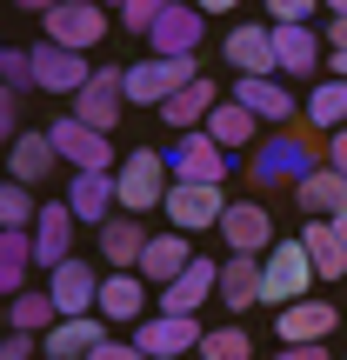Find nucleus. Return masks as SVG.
<instances>
[{
	"mask_svg": "<svg viewBox=\"0 0 347 360\" xmlns=\"http://www.w3.org/2000/svg\"><path fill=\"white\" fill-rule=\"evenodd\" d=\"M321 160H327V154H321V141H314V134H301V127H274L267 141L247 154V174H254V187H260V193H274V187L294 193L301 180L321 167Z\"/></svg>",
	"mask_w": 347,
	"mask_h": 360,
	"instance_id": "1",
	"label": "nucleus"
},
{
	"mask_svg": "<svg viewBox=\"0 0 347 360\" xmlns=\"http://www.w3.org/2000/svg\"><path fill=\"white\" fill-rule=\"evenodd\" d=\"M321 281L308 260V247H301V233H287V240H274L267 254H260V307H294V300H308V287Z\"/></svg>",
	"mask_w": 347,
	"mask_h": 360,
	"instance_id": "2",
	"label": "nucleus"
},
{
	"mask_svg": "<svg viewBox=\"0 0 347 360\" xmlns=\"http://www.w3.org/2000/svg\"><path fill=\"white\" fill-rule=\"evenodd\" d=\"M168 187H174V174H168V154H160V147H134L114 167V200H120V214H134V220L160 214Z\"/></svg>",
	"mask_w": 347,
	"mask_h": 360,
	"instance_id": "3",
	"label": "nucleus"
},
{
	"mask_svg": "<svg viewBox=\"0 0 347 360\" xmlns=\"http://www.w3.org/2000/svg\"><path fill=\"white\" fill-rule=\"evenodd\" d=\"M47 141H53V154H61L67 174H114V134L87 127L80 114H53Z\"/></svg>",
	"mask_w": 347,
	"mask_h": 360,
	"instance_id": "4",
	"label": "nucleus"
},
{
	"mask_svg": "<svg viewBox=\"0 0 347 360\" xmlns=\"http://www.w3.org/2000/svg\"><path fill=\"white\" fill-rule=\"evenodd\" d=\"M40 27H47L40 40H53V47L94 53V47L107 40V7H101V0H61V7H53V13H47Z\"/></svg>",
	"mask_w": 347,
	"mask_h": 360,
	"instance_id": "5",
	"label": "nucleus"
},
{
	"mask_svg": "<svg viewBox=\"0 0 347 360\" xmlns=\"http://www.w3.org/2000/svg\"><path fill=\"white\" fill-rule=\"evenodd\" d=\"M227 193L220 187H194V180H174L168 187V200H160V214H168V227L174 233H207V227H220V214H227Z\"/></svg>",
	"mask_w": 347,
	"mask_h": 360,
	"instance_id": "6",
	"label": "nucleus"
},
{
	"mask_svg": "<svg viewBox=\"0 0 347 360\" xmlns=\"http://www.w3.org/2000/svg\"><path fill=\"white\" fill-rule=\"evenodd\" d=\"M201 334H207V327L194 321V314H147L127 340H134L147 360H187L194 347H201Z\"/></svg>",
	"mask_w": 347,
	"mask_h": 360,
	"instance_id": "7",
	"label": "nucleus"
},
{
	"mask_svg": "<svg viewBox=\"0 0 347 360\" xmlns=\"http://www.w3.org/2000/svg\"><path fill=\"white\" fill-rule=\"evenodd\" d=\"M120 107H127V87H120V67L114 60H101L94 67V80L67 101V114H80L87 127H101V134H114L120 127Z\"/></svg>",
	"mask_w": 347,
	"mask_h": 360,
	"instance_id": "8",
	"label": "nucleus"
},
{
	"mask_svg": "<svg viewBox=\"0 0 347 360\" xmlns=\"http://www.w3.org/2000/svg\"><path fill=\"white\" fill-rule=\"evenodd\" d=\"M220 67H234V80L274 74V27L267 20H241L220 34Z\"/></svg>",
	"mask_w": 347,
	"mask_h": 360,
	"instance_id": "9",
	"label": "nucleus"
},
{
	"mask_svg": "<svg viewBox=\"0 0 347 360\" xmlns=\"http://www.w3.org/2000/svg\"><path fill=\"white\" fill-rule=\"evenodd\" d=\"M341 327V307L334 300H294V307L274 314V334H281V347H327V334Z\"/></svg>",
	"mask_w": 347,
	"mask_h": 360,
	"instance_id": "10",
	"label": "nucleus"
},
{
	"mask_svg": "<svg viewBox=\"0 0 347 360\" xmlns=\"http://www.w3.org/2000/svg\"><path fill=\"white\" fill-rule=\"evenodd\" d=\"M168 174L174 180H194V187H220V180H227V147H214L207 134H174Z\"/></svg>",
	"mask_w": 347,
	"mask_h": 360,
	"instance_id": "11",
	"label": "nucleus"
},
{
	"mask_svg": "<svg viewBox=\"0 0 347 360\" xmlns=\"http://www.w3.org/2000/svg\"><path fill=\"white\" fill-rule=\"evenodd\" d=\"M34 80H40V94H61V101H74V94L94 80V60H87V53H74V47H53V40H40V47H34Z\"/></svg>",
	"mask_w": 347,
	"mask_h": 360,
	"instance_id": "12",
	"label": "nucleus"
},
{
	"mask_svg": "<svg viewBox=\"0 0 347 360\" xmlns=\"http://www.w3.org/2000/svg\"><path fill=\"white\" fill-rule=\"evenodd\" d=\"M214 294H220V260L194 254V260H187V274L160 287V307H154V314H194V321H201V307H207Z\"/></svg>",
	"mask_w": 347,
	"mask_h": 360,
	"instance_id": "13",
	"label": "nucleus"
},
{
	"mask_svg": "<svg viewBox=\"0 0 347 360\" xmlns=\"http://www.w3.org/2000/svg\"><path fill=\"white\" fill-rule=\"evenodd\" d=\"M101 281L107 274H94L87 260H61V267L47 274V294H53V307H61V321H80V314L101 307Z\"/></svg>",
	"mask_w": 347,
	"mask_h": 360,
	"instance_id": "14",
	"label": "nucleus"
},
{
	"mask_svg": "<svg viewBox=\"0 0 347 360\" xmlns=\"http://www.w3.org/2000/svg\"><path fill=\"white\" fill-rule=\"evenodd\" d=\"M227 101H241L247 114L260 120V127H294V114H301V101L281 87L274 74H254V80H234V94Z\"/></svg>",
	"mask_w": 347,
	"mask_h": 360,
	"instance_id": "15",
	"label": "nucleus"
},
{
	"mask_svg": "<svg viewBox=\"0 0 347 360\" xmlns=\"http://www.w3.org/2000/svg\"><path fill=\"white\" fill-rule=\"evenodd\" d=\"M220 240H227V254H267L281 233H274V214L260 200H234L220 214Z\"/></svg>",
	"mask_w": 347,
	"mask_h": 360,
	"instance_id": "16",
	"label": "nucleus"
},
{
	"mask_svg": "<svg viewBox=\"0 0 347 360\" xmlns=\"http://www.w3.org/2000/svg\"><path fill=\"white\" fill-rule=\"evenodd\" d=\"M201 40H207V13L194 7V0H174L168 13L154 20V34H147V47L168 60V53H201Z\"/></svg>",
	"mask_w": 347,
	"mask_h": 360,
	"instance_id": "17",
	"label": "nucleus"
},
{
	"mask_svg": "<svg viewBox=\"0 0 347 360\" xmlns=\"http://www.w3.org/2000/svg\"><path fill=\"white\" fill-rule=\"evenodd\" d=\"M61 260H74V207H67V200H47V207H40V220H34V267L53 274Z\"/></svg>",
	"mask_w": 347,
	"mask_h": 360,
	"instance_id": "18",
	"label": "nucleus"
},
{
	"mask_svg": "<svg viewBox=\"0 0 347 360\" xmlns=\"http://www.w3.org/2000/svg\"><path fill=\"white\" fill-rule=\"evenodd\" d=\"M61 174V154H53L47 127H27L20 141L7 147V180H20V187H40V180Z\"/></svg>",
	"mask_w": 347,
	"mask_h": 360,
	"instance_id": "19",
	"label": "nucleus"
},
{
	"mask_svg": "<svg viewBox=\"0 0 347 360\" xmlns=\"http://www.w3.org/2000/svg\"><path fill=\"white\" fill-rule=\"evenodd\" d=\"M220 307L241 321V314H254L260 307V254H227L220 260Z\"/></svg>",
	"mask_w": 347,
	"mask_h": 360,
	"instance_id": "20",
	"label": "nucleus"
},
{
	"mask_svg": "<svg viewBox=\"0 0 347 360\" xmlns=\"http://www.w3.org/2000/svg\"><path fill=\"white\" fill-rule=\"evenodd\" d=\"M94 314H101L107 327H141L147 321V281H141V274H107V281H101V307H94Z\"/></svg>",
	"mask_w": 347,
	"mask_h": 360,
	"instance_id": "21",
	"label": "nucleus"
},
{
	"mask_svg": "<svg viewBox=\"0 0 347 360\" xmlns=\"http://www.w3.org/2000/svg\"><path fill=\"white\" fill-rule=\"evenodd\" d=\"M114 334V327L101 321V314H80V321H61L53 334H40V360H87L101 340Z\"/></svg>",
	"mask_w": 347,
	"mask_h": 360,
	"instance_id": "22",
	"label": "nucleus"
},
{
	"mask_svg": "<svg viewBox=\"0 0 347 360\" xmlns=\"http://www.w3.org/2000/svg\"><path fill=\"white\" fill-rule=\"evenodd\" d=\"M187 260H194V240L168 227V233H147V254H141V267H134V274H141L147 287H168V281L187 274Z\"/></svg>",
	"mask_w": 347,
	"mask_h": 360,
	"instance_id": "23",
	"label": "nucleus"
},
{
	"mask_svg": "<svg viewBox=\"0 0 347 360\" xmlns=\"http://www.w3.org/2000/svg\"><path fill=\"white\" fill-rule=\"evenodd\" d=\"M294 207H301L308 220H347V180L321 160V167H314V174L294 187Z\"/></svg>",
	"mask_w": 347,
	"mask_h": 360,
	"instance_id": "24",
	"label": "nucleus"
},
{
	"mask_svg": "<svg viewBox=\"0 0 347 360\" xmlns=\"http://www.w3.org/2000/svg\"><path fill=\"white\" fill-rule=\"evenodd\" d=\"M67 207H74V220H94V227H107V220L120 214L114 200V174H67Z\"/></svg>",
	"mask_w": 347,
	"mask_h": 360,
	"instance_id": "25",
	"label": "nucleus"
},
{
	"mask_svg": "<svg viewBox=\"0 0 347 360\" xmlns=\"http://www.w3.org/2000/svg\"><path fill=\"white\" fill-rule=\"evenodd\" d=\"M214 107H220V87H214V80L201 74L194 87H180V94H168V101H160V120H168L174 134H201Z\"/></svg>",
	"mask_w": 347,
	"mask_h": 360,
	"instance_id": "26",
	"label": "nucleus"
},
{
	"mask_svg": "<svg viewBox=\"0 0 347 360\" xmlns=\"http://www.w3.org/2000/svg\"><path fill=\"white\" fill-rule=\"evenodd\" d=\"M201 134H207L214 147H227V154H254V147H260V120L247 114L241 101H220L214 114H207V127H201Z\"/></svg>",
	"mask_w": 347,
	"mask_h": 360,
	"instance_id": "27",
	"label": "nucleus"
},
{
	"mask_svg": "<svg viewBox=\"0 0 347 360\" xmlns=\"http://www.w3.org/2000/svg\"><path fill=\"white\" fill-rule=\"evenodd\" d=\"M314 67H321V34L314 27H274V74L308 80Z\"/></svg>",
	"mask_w": 347,
	"mask_h": 360,
	"instance_id": "28",
	"label": "nucleus"
},
{
	"mask_svg": "<svg viewBox=\"0 0 347 360\" xmlns=\"http://www.w3.org/2000/svg\"><path fill=\"white\" fill-rule=\"evenodd\" d=\"M141 254H147V227L134 214H120V220H107V227H101V260L114 274H134V267H141Z\"/></svg>",
	"mask_w": 347,
	"mask_h": 360,
	"instance_id": "29",
	"label": "nucleus"
},
{
	"mask_svg": "<svg viewBox=\"0 0 347 360\" xmlns=\"http://www.w3.org/2000/svg\"><path fill=\"white\" fill-rule=\"evenodd\" d=\"M301 247H308V260H314L321 281H341L347 274V240H341L334 220H301Z\"/></svg>",
	"mask_w": 347,
	"mask_h": 360,
	"instance_id": "30",
	"label": "nucleus"
},
{
	"mask_svg": "<svg viewBox=\"0 0 347 360\" xmlns=\"http://www.w3.org/2000/svg\"><path fill=\"white\" fill-rule=\"evenodd\" d=\"M61 327V307H53V294L47 287H27V294H13L7 300V334H53Z\"/></svg>",
	"mask_w": 347,
	"mask_h": 360,
	"instance_id": "31",
	"label": "nucleus"
},
{
	"mask_svg": "<svg viewBox=\"0 0 347 360\" xmlns=\"http://www.w3.org/2000/svg\"><path fill=\"white\" fill-rule=\"evenodd\" d=\"M34 233H0V300L27 294V281H34Z\"/></svg>",
	"mask_w": 347,
	"mask_h": 360,
	"instance_id": "32",
	"label": "nucleus"
},
{
	"mask_svg": "<svg viewBox=\"0 0 347 360\" xmlns=\"http://www.w3.org/2000/svg\"><path fill=\"white\" fill-rule=\"evenodd\" d=\"M120 87H127V107H154V114H160V101L174 94V80H168V67L147 53V60L120 67Z\"/></svg>",
	"mask_w": 347,
	"mask_h": 360,
	"instance_id": "33",
	"label": "nucleus"
},
{
	"mask_svg": "<svg viewBox=\"0 0 347 360\" xmlns=\"http://www.w3.org/2000/svg\"><path fill=\"white\" fill-rule=\"evenodd\" d=\"M301 114H308V127L321 134V141H327V134H341V127H347V80L327 74L321 87L308 94V107H301Z\"/></svg>",
	"mask_w": 347,
	"mask_h": 360,
	"instance_id": "34",
	"label": "nucleus"
},
{
	"mask_svg": "<svg viewBox=\"0 0 347 360\" xmlns=\"http://www.w3.org/2000/svg\"><path fill=\"white\" fill-rule=\"evenodd\" d=\"M40 207H34V187L20 180H0V233H34Z\"/></svg>",
	"mask_w": 347,
	"mask_h": 360,
	"instance_id": "35",
	"label": "nucleus"
},
{
	"mask_svg": "<svg viewBox=\"0 0 347 360\" xmlns=\"http://www.w3.org/2000/svg\"><path fill=\"white\" fill-rule=\"evenodd\" d=\"M201 360H254V334H247V327H207L201 334V347H194Z\"/></svg>",
	"mask_w": 347,
	"mask_h": 360,
	"instance_id": "36",
	"label": "nucleus"
},
{
	"mask_svg": "<svg viewBox=\"0 0 347 360\" xmlns=\"http://www.w3.org/2000/svg\"><path fill=\"white\" fill-rule=\"evenodd\" d=\"M0 87H13L27 101V94H40L34 80V47H0Z\"/></svg>",
	"mask_w": 347,
	"mask_h": 360,
	"instance_id": "37",
	"label": "nucleus"
},
{
	"mask_svg": "<svg viewBox=\"0 0 347 360\" xmlns=\"http://www.w3.org/2000/svg\"><path fill=\"white\" fill-rule=\"evenodd\" d=\"M168 7H174V0H127V7H120V27L147 40V34H154V20H160Z\"/></svg>",
	"mask_w": 347,
	"mask_h": 360,
	"instance_id": "38",
	"label": "nucleus"
},
{
	"mask_svg": "<svg viewBox=\"0 0 347 360\" xmlns=\"http://www.w3.org/2000/svg\"><path fill=\"white\" fill-rule=\"evenodd\" d=\"M260 7H267V27H314L321 0H260Z\"/></svg>",
	"mask_w": 347,
	"mask_h": 360,
	"instance_id": "39",
	"label": "nucleus"
},
{
	"mask_svg": "<svg viewBox=\"0 0 347 360\" xmlns=\"http://www.w3.org/2000/svg\"><path fill=\"white\" fill-rule=\"evenodd\" d=\"M20 94H13V87H0V147H13V141H20Z\"/></svg>",
	"mask_w": 347,
	"mask_h": 360,
	"instance_id": "40",
	"label": "nucleus"
},
{
	"mask_svg": "<svg viewBox=\"0 0 347 360\" xmlns=\"http://www.w3.org/2000/svg\"><path fill=\"white\" fill-rule=\"evenodd\" d=\"M34 354H40L34 334H0V360H34Z\"/></svg>",
	"mask_w": 347,
	"mask_h": 360,
	"instance_id": "41",
	"label": "nucleus"
},
{
	"mask_svg": "<svg viewBox=\"0 0 347 360\" xmlns=\"http://www.w3.org/2000/svg\"><path fill=\"white\" fill-rule=\"evenodd\" d=\"M87 360H147V354L134 347V340H114V334H107V340H101V347H94Z\"/></svg>",
	"mask_w": 347,
	"mask_h": 360,
	"instance_id": "42",
	"label": "nucleus"
},
{
	"mask_svg": "<svg viewBox=\"0 0 347 360\" xmlns=\"http://www.w3.org/2000/svg\"><path fill=\"white\" fill-rule=\"evenodd\" d=\"M321 154H327V167L347 180V127H341V134H327V141H321Z\"/></svg>",
	"mask_w": 347,
	"mask_h": 360,
	"instance_id": "43",
	"label": "nucleus"
},
{
	"mask_svg": "<svg viewBox=\"0 0 347 360\" xmlns=\"http://www.w3.org/2000/svg\"><path fill=\"white\" fill-rule=\"evenodd\" d=\"M327 53H347V13H327Z\"/></svg>",
	"mask_w": 347,
	"mask_h": 360,
	"instance_id": "44",
	"label": "nucleus"
},
{
	"mask_svg": "<svg viewBox=\"0 0 347 360\" xmlns=\"http://www.w3.org/2000/svg\"><path fill=\"white\" fill-rule=\"evenodd\" d=\"M274 360H327V347H281Z\"/></svg>",
	"mask_w": 347,
	"mask_h": 360,
	"instance_id": "45",
	"label": "nucleus"
},
{
	"mask_svg": "<svg viewBox=\"0 0 347 360\" xmlns=\"http://www.w3.org/2000/svg\"><path fill=\"white\" fill-rule=\"evenodd\" d=\"M13 7H20V13H40V20H47V13L61 7V0H13Z\"/></svg>",
	"mask_w": 347,
	"mask_h": 360,
	"instance_id": "46",
	"label": "nucleus"
},
{
	"mask_svg": "<svg viewBox=\"0 0 347 360\" xmlns=\"http://www.w3.org/2000/svg\"><path fill=\"white\" fill-rule=\"evenodd\" d=\"M194 7H201V13H234L241 0H194Z\"/></svg>",
	"mask_w": 347,
	"mask_h": 360,
	"instance_id": "47",
	"label": "nucleus"
},
{
	"mask_svg": "<svg viewBox=\"0 0 347 360\" xmlns=\"http://www.w3.org/2000/svg\"><path fill=\"white\" fill-rule=\"evenodd\" d=\"M327 74H334V80H347V53H327Z\"/></svg>",
	"mask_w": 347,
	"mask_h": 360,
	"instance_id": "48",
	"label": "nucleus"
},
{
	"mask_svg": "<svg viewBox=\"0 0 347 360\" xmlns=\"http://www.w3.org/2000/svg\"><path fill=\"white\" fill-rule=\"evenodd\" d=\"M321 7H327V13H347V0H321Z\"/></svg>",
	"mask_w": 347,
	"mask_h": 360,
	"instance_id": "49",
	"label": "nucleus"
},
{
	"mask_svg": "<svg viewBox=\"0 0 347 360\" xmlns=\"http://www.w3.org/2000/svg\"><path fill=\"white\" fill-rule=\"evenodd\" d=\"M0 334H7V300H0Z\"/></svg>",
	"mask_w": 347,
	"mask_h": 360,
	"instance_id": "50",
	"label": "nucleus"
},
{
	"mask_svg": "<svg viewBox=\"0 0 347 360\" xmlns=\"http://www.w3.org/2000/svg\"><path fill=\"white\" fill-rule=\"evenodd\" d=\"M101 7H114V13H120V7H127V0H101Z\"/></svg>",
	"mask_w": 347,
	"mask_h": 360,
	"instance_id": "51",
	"label": "nucleus"
},
{
	"mask_svg": "<svg viewBox=\"0 0 347 360\" xmlns=\"http://www.w3.org/2000/svg\"><path fill=\"white\" fill-rule=\"evenodd\" d=\"M334 227H341V240H347V220H334Z\"/></svg>",
	"mask_w": 347,
	"mask_h": 360,
	"instance_id": "52",
	"label": "nucleus"
}]
</instances>
